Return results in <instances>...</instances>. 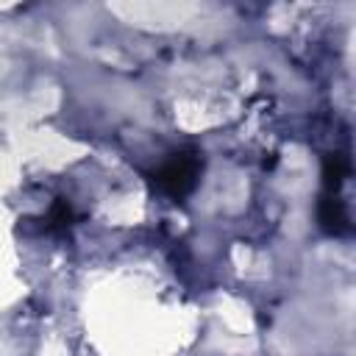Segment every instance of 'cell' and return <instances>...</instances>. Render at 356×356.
I'll use <instances>...</instances> for the list:
<instances>
[{
    "label": "cell",
    "mask_w": 356,
    "mask_h": 356,
    "mask_svg": "<svg viewBox=\"0 0 356 356\" xmlns=\"http://www.w3.org/2000/svg\"><path fill=\"white\" fill-rule=\"evenodd\" d=\"M317 217H320V225L339 236L345 231H350V222H348V211H345V203L337 197V192H325L323 200H320V209H317Z\"/></svg>",
    "instance_id": "7a4b0ae2"
},
{
    "label": "cell",
    "mask_w": 356,
    "mask_h": 356,
    "mask_svg": "<svg viewBox=\"0 0 356 356\" xmlns=\"http://www.w3.org/2000/svg\"><path fill=\"white\" fill-rule=\"evenodd\" d=\"M348 175V161L342 156H328L323 164V181H325V192H337L342 178Z\"/></svg>",
    "instance_id": "3957f363"
},
{
    "label": "cell",
    "mask_w": 356,
    "mask_h": 356,
    "mask_svg": "<svg viewBox=\"0 0 356 356\" xmlns=\"http://www.w3.org/2000/svg\"><path fill=\"white\" fill-rule=\"evenodd\" d=\"M200 170H203V161H200L197 153H175L170 161H164V164L156 170L153 181H156V186H159L164 195H170V197H184V195L192 192V186L197 184Z\"/></svg>",
    "instance_id": "6da1fadb"
}]
</instances>
